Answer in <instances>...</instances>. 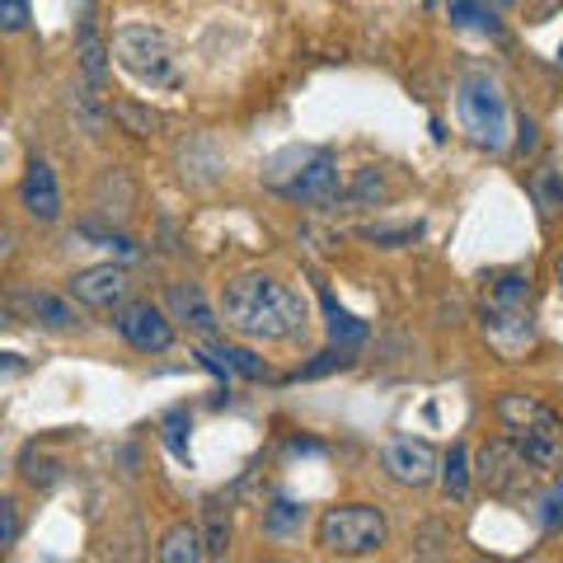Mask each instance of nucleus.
<instances>
[{
  "label": "nucleus",
  "mask_w": 563,
  "mask_h": 563,
  "mask_svg": "<svg viewBox=\"0 0 563 563\" xmlns=\"http://www.w3.org/2000/svg\"><path fill=\"white\" fill-rule=\"evenodd\" d=\"M221 329L244 343H291L310 324V301L273 273H235L221 291Z\"/></svg>",
  "instance_id": "nucleus-1"
},
{
  "label": "nucleus",
  "mask_w": 563,
  "mask_h": 563,
  "mask_svg": "<svg viewBox=\"0 0 563 563\" xmlns=\"http://www.w3.org/2000/svg\"><path fill=\"white\" fill-rule=\"evenodd\" d=\"M109 62H118L146 90H184V57L179 43L151 20H122L109 38Z\"/></svg>",
  "instance_id": "nucleus-2"
},
{
  "label": "nucleus",
  "mask_w": 563,
  "mask_h": 563,
  "mask_svg": "<svg viewBox=\"0 0 563 563\" xmlns=\"http://www.w3.org/2000/svg\"><path fill=\"white\" fill-rule=\"evenodd\" d=\"M493 413H498L503 432L512 437V446L531 461V470L540 479H550L563 461V422L559 413L544 404L540 395H526V390H503L498 404H493Z\"/></svg>",
  "instance_id": "nucleus-3"
},
{
  "label": "nucleus",
  "mask_w": 563,
  "mask_h": 563,
  "mask_svg": "<svg viewBox=\"0 0 563 563\" xmlns=\"http://www.w3.org/2000/svg\"><path fill=\"white\" fill-rule=\"evenodd\" d=\"M455 118H461L465 136L484 151H507L512 141V103H507L503 85L488 70H470L455 85Z\"/></svg>",
  "instance_id": "nucleus-4"
},
{
  "label": "nucleus",
  "mask_w": 563,
  "mask_h": 563,
  "mask_svg": "<svg viewBox=\"0 0 563 563\" xmlns=\"http://www.w3.org/2000/svg\"><path fill=\"white\" fill-rule=\"evenodd\" d=\"M314 544L333 559H372L390 544V521L372 503H339L320 512Z\"/></svg>",
  "instance_id": "nucleus-5"
},
{
  "label": "nucleus",
  "mask_w": 563,
  "mask_h": 563,
  "mask_svg": "<svg viewBox=\"0 0 563 563\" xmlns=\"http://www.w3.org/2000/svg\"><path fill=\"white\" fill-rule=\"evenodd\" d=\"M291 165L296 169H268V179L282 198L291 202H306V207H339L343 202V174H339V161L333 151H314V146H291Z\"/></svg>",
  "instance_id": "nucleus-6"
},
{
  "label": "nucleus",
  "mask_w": 563,
  "mask_h": 563,
  "mask_svg": "<svg viewBox=\"0 0 563 563\" xmlns=\"http://www.w3.org/2000/svg\"><path fill=\"white\" fill-rule=\"evenodd\" d=\"M470 474L493 493V498H517V493H526L540 479V474L531 470V461L512 446V437H493V442H484L479 461L470 465Z\"/></svg>",
  "instance_id": "nucleus-7"
},
{
  "label": "nucleus",
  "mask_w": 563,
  "mask_h": 563,
  "mask_svg": "<svg viewBox=\"0 0 563 563\" xmlns=\"http://www.w3.org/2000/svg\"><path fill=\"white\" fill-rule=\"evenodd\" d=\"M437 461H442V455L432 451V442L409 437V432H399L380 446V470L404 488H428L437 479Z\"/></svg>",
  "instance_id": "nucleus-8"
},
{
  "label": "nucleus",
  "mask_w": 563,
  "mask_h": 563,
  "mask_svg": "<svg viewBox=\"0 0 563 563\" xmlns=\"http://www.w3.org/2000/svg\"><path fill=\"white\" fill-rule=\"evenodd\" d=\"M128 287L132 282H128V268H122V263H90V268L66 277L70 301L85 306V310H118L128 301Z\"/></svg>",
  "instance_id": "nucleus-9"
},
{
  "label": "nucleus",
  "mask_w": 563,
  "mask_h": 563,
  "mask_svg": "<svg viewBox=\"0 0 563 563\" xmlns=\"http://www.w3.org/2000/svg\"><path fill=\"white\" fill-rule=\"evenodd\" d=\"M113 324L136 352H169L174 347V320L155 301H122Z\"/></svg>",
  "instance_id": "nucleus-10"
},
{
  "label": "nucleus",
  "mask_w": 563,
  "mask_h": 563,
  "mask_svg": "<svg viewBox=\"0 0 563 563\" xmlns=\"http://www.w3.org/2000/svg\"><path fill=\"white\" fill-rule=\"evenodd\" d=\"M20 207L38 225H57L62 221V211H66L62 184H57V169H52V161H43V155H29L24 179H20Z\"/></svg>",
  "instance_id": "nucleus-11"
},
{
  "label": "nucleus",
  "mask_w": 563,
  "mask_h": 563,
  "mask_svg": "<svg viewBox=\"0 0 563 563\" xmlns=\"http://www.w3.org/2000/svg\"><path fill=\"white\" fill-rule=\"evenodd\" d=\"M165 314H169V320H179V324H188L198 339H217V333H221V314L207 306V296L192 287V282H174Z\"/></svg>",
  "instance_id": "nucleus-12"
},
{
  "label": "nucleus",
  "mask_w": 563,
  "mask_h": 563,
  "mask_svg": "<svg viewBox=\"0 0 563 563\" xmlns=\"http://www.w3.org/2000/svg\"><path fill=\"white\" fill-rule=\"evenodd\" d=\"M20 306H24L43 329H52V333H70V329L85 324L80 310H76V301H70V296H62V291H24Z\"/></svg>",
  "instance_id": "nucleus-13"
},
{
  "label": "nucleus",
  "mask_w": 563,
  "mask_h": 563,
  "mask_svg": "<svg viewBox=\"0 0 563 563\" xmlns=\"http://www.w3.org/2000/svg\"><path fill=\"white\" fill-rule=\"evenodd\" d=\"M484 329H488V339H498V343H526L531 339V301L526 306H503V301H484Z\"/></svg>",
  "instance_id": "nucleus-14"
},
{
  "label": "nucleus",
  "mask_w": 563,
  "mask_h": 563,
  "mask_svg": "<svg viewBox=\"0 0 563 563\" xmlns=\"http://www.w3.org/2000/svg\"><path fill=\"white\" fill-rule=\"evenodd\" d=\"M76 66H80L85 90L103 95V85H109V43H103L99 33L90 29V20L80 24V38H76Z\"/></svg>",
  "instance_id": "nucleus-15"
},
{
  "label": "nucleus",
  "mask_w": 563,
  "mask_h": 563,
  "mask_svg": "<svg viewBox=\"0 0 563 563\" xmlns=\"http://www.w3.org/2000/svg\"><path fill=\"white\" fill-rule=\"evenodd\" d=\"M320 306H324V329H329V339L333 347H343V352H357L366 339H372V329H366L357 314L343 310L339 301H333V291H320Z\"/></svg>",
  "instance_id": "nucleus-16"
},
{
  "label": "nucleus",
  "mask_w": 563,
  "mask_h": 563,
  "mask_svg": "<svg viewBox=\"0 0 563 563\" xmlns=\"http://www.w3.org/2000/svg\"><path fill=\"white\" fill-rule=\"evenodd\" d=\"M155 559H161V563H198V559H207L202 531H198V526H188V521L169 526V531L161 536V550H155Z\"/></svg>",
  "instance_id": "nucleus-17"
},
{
  "label": "nucleus",
  "mask_w": 563,
  "mask_h": 563,
  "mask_svg": "<svg viewBox=\"0 0 563 563\" xmlns=\"http://www.w3.org/2000/svg\"><path fill=\"white\" fill-rule=\"evenodd\" d=\"M109 113L118 118V128L132 132V136H161V128H165V113H155V109H146V103H136L128 95L109 99Z\"/></svg>",
  "instance_id": "nucleus-18"
},
{
  "label": "nucleus",
  "mask_w": 563,
  "mask_h": 563,
  "mask_svg": "<svg viewBox=\"0 0 563 563\" xmlns=\"http://www.w3.org/2000/svg\"><path fill=\"white\" fill-rule=\"evenodd\" d=\"M306 531V503H291V498H277L268 512H263V536L268 540H301Z\"/></svg>",
  "instance_id": "nucleus-19"
},
{
  "label": "nucleus",
  "mask_w": 563,
  "mask_h": 563,
  "mask_svg": "<svg viewBox=\"0 0 563 563\" xmlns=\"http://www.w3.org/2000/svg\"><path fill=\"white\" fill-rule=\"evenodd\" d=\"M437 479H442L446 498H455V503H465V498H470L474 474H470V446H465V442H455V446L442 455V461H437Z\"/></svg>",
  "instance_id": "nucleus-20"
},
{
  "label": "nucleus",
  "mask_w": 563,
  "mask_h": 563,
  "mask_svg": "<svg viewBox=\"0 0 563 563\" xmlns=\"http://www.w3.org/2000/svg\"><path fill=\"white\" fill-rule=\"evenodd\" d=\"M343 198H347L352 207H376V202H390L395 188L385 184V174H380L376 165H366V169L352 174V184L343 188Z\"/></svg>",
  "instance_id": "nucleus-21"
},
{
  "label": "nucleus",
  "mask_w": 563,
  "mask_h": 563,
  "mask_svg": "<svg viewBox=\"0 0 563 563\" xmlns=\"http://www.w3.org/2000/svg\"><path fill=\"white\" fill-rule=\"evenodd\" d=\"M484 301H503V306H526L531 301V277L526 273H493L488 277V291H484Z\"/></svg>",
  "instance_id": "nucleus-22"
},
{
  "label": "nucleus",
  "mask_w": 563,
  "mask_h": 563,
  "mask_svg": "<svg viewBox=\"0 0 563 563\" xmlns=\"http://www.w3.org/2000/svg\"><path fill=\"white\" fill-rule=\"evenodd\" d=\"M446 14L455 29H479V33H498V20L484 0H446Z\"/></svg>",
  "instance_id": "nucleus-23"
},
{
  "label": "nucleus",
  "mask_w": 563,
  "mask_h": 563,
  "mask_svg": "<svg viewBox=\"0 0 563 563\" xmlns=\"http://www.w3.org/2000/svg\"><path fill=\"white\" fill-rule=\"evenodd\" d=\"M531 192L540 202V217H554L563 192H559V165L554 161H540V169H531Z\"/></svg>",
  "instance_id": "nucleus-24"
},
{
  "label": "nucleus",
  "mask_w": 563,
  "mask_h": 563,
  "mask_svg": "<svg viewBox=\"0 0 563 563\" xmlns=\"http://www.w3.org/2000/svg\"><path fill=\"white\" fill-rule=\"evenodd\" d=\"M221 357H225V372H240L244 380H268V376H273V366L263 362L254 347H235V343H225V347H221Z\"/></svg>",
  "instance_id": "nucleus-25"
},
{
  "label": "nucleus",
  "mask_w": 563,
  "mask_h": 563,
  "mask_svg": "<svg viewBox=\"0 0 563 563\" xmlns=\"http://www.w3.org/2000/svg\"><path fill=\"white\" fill-rule=\"evenodd\" d=\"M202 550H207V554H225V550H231V526L221 521V507H217V503L207 507V531H202Z\"/></svg>",
  "instance_id": "nucleus-26"
},
{
  "label": "nucleus",
  "mask_w": 563,
  "mask_h": 563,
  "mask_svg": "<svg viewBox=\"0 0 563 563\" xmlns=\"http://www.w3.org/2000/svg\"><path fill=\"white\" fill-rule=\"evenodd\" d=\"M33 0H0V33H29Z\"/></svg>",
  "instance_id": "nucleus-27"
},
{
  "label": "nucleus",
  "mask_w": 563,
  "mask_h": 563,
  "mask_svg": "<svg viewBox=\"0 0 563 563\" xmlns=\"http://www.w3.org/2000/svg\"><path fill=\"white\" fill-rule=\"evenodd\" d=\"M165 446L179 455V461H188V409H169L165 413Z\"/></svg>",
  "instance_id": "nucleus-28"
},
{
  "label": "nucleus",
  "mask_w": 563,
  "mask_h": 563,
  "mask_svg": "<svg viewBox=\"0 0 563 563\" xmlns=\"http://www.w3.org/2000/svg\"><path fill=\"white\" fill-rule=\"evenodd\" d=\"M366 240L380 244V250H399V244L418 240V221L413 225H366Z\"/></svg>",
  "instance_id": "nucleus-29"
},
{
  "label": "nucleus",
  "mask_w": 563,
  "mask_h": 563,
  "mask_svg": "<svg viewBox=\"0 0 563 563\" xmlns=\"http://www.w3.org/2000/svg\"><path fill=\"white\" fill-rule=\"evenodd\" d=\"M352 357H347V352L343 347H329V352H320V357H314V362H306L301 366V372H296V380H314V376H329V372H343V366H347Z\"/></svg>",
  "instance_id": "nucleus-30"
},
{
  "label": "nucleus",
  "mask_w": 563,
  "mask_h": 563,
  "mask_svg": "<svg viewBox=\"0 0 563 563\" xmlns=\"http://www.w3.org/2000/svg\"><path fill=\"white\" fill-rule=\"evenodd\" d=\"M507 146H517L521 161H526V155H536V151H540V122H536L531 113H521V118H517V132H512V141H507Z\"/></svg>",
  "instance_id": "nucleus-31"
},
{
  "label": "nucleus",
  "mask_w": 563,
  "mask_h": 563,
  "mask_svg": "<svg viewBox=\"0 0 563 563\" xmlns=\"http://www.w3.org/2000/svg\"><path fill=\"white\" fill-rule=\"evenodd\" d=\"M20 540V503L14 498H0V550Z\"/></svg>",
  "instance_id": "nucleus-32"
},
{
  "label": "nucleus",
  "mask_w": 563,
  "mask_h": 563,
  "mask_svg": "<svg viewBox=\"0 0 563 563\" xmlns=\"http://www.w3.org/2000/svg\"><path fill=\"white\" fill-rule=\"evenodd\" d=\"M559 507H563V488L554 484V474H550V488H544V498H540V526H554Z\"/></svg>",
  "instance_id": "nucleus-33"
},
{
  "label": "nucleus",
  "mask_w": 563,
  "mask_h": 563,
  "mask_svg": "<svg viewBox=\"0 0 563 563\" xmlns=\"http://www.w3.org/2000/svg\"><path fill=\"white\" fill-rule=\"evenodd\" d=\"M14 250H20V240H14L10 225H0V268H5V263L14 258Z\"/></svg>",
  "instance_id": "nucleus-34"
},
{
  "label": "nucleus",
  "mask_w": 563,
  "mask_h": 563,
  "mask_svg": "<svg viewBox=\"0 0 563 563\" xmlns=\"http://www.w3.org/2000/svg\"><path fill=\"white\" fill-rule=\"evenodd\" d=\"M0 372H5V376L24 372V357H20V352H0Z\"/></svg>",
  "instance_id": "nucleus-35"
},
{
  "label": "nucleus",
  "mask_w": 563,
  "mask_h": 563,
  "mask_svg": "<svg viewBox=\"0 0 563 563\" xmlns=\"http://www.w3.org/2000/svg\"><path fill=\"white\" fill-rule=\"evenodd\" d=\"M488 10H507V5H517V0H484Z\"/></svg>",
  "instance_id": "nucleus-36"
},
{
  "label": "nucleus",
  "mask_w": 563,
  "mask_h": 563,
  "mask_svg": "<svg viewBox=\"0 0 563 563\" xmlns=\"http://www.w3.org/2000/svg\"><path fill=\"white\" fill-rule=\"evenodd\" d=\"M0 329H10V314H5V306H0Z\"/></svg>",
  "instance_id": "nucleus-37"
}]
</instances>
